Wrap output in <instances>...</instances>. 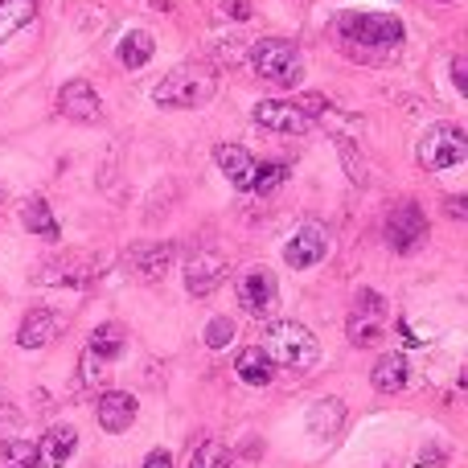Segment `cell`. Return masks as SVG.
<instances>
[{"instance_id": "cell-1", "label": "cell", "mask_w": 468, "mask_h": 468, "mask_svg": "<svg viewBox=\"0 0 468 468\" xmlns=\"http://www.w3.org/2000/svg\"><path fill=\"white\" fill-rule=\"evenodd\" d=\"M218 95V70L214 62H181L156 82L153 99L161 107H206Z\"/></svg>"}, {"instance_id": "cell-2", "label": "cell", "mask_w": 468, "mask_h": 468, "mask_svg": "<svg viewBox=\"0 0 468 468\" xmlns=\"http://www.w3.org/2000/svg\"><path fill=\"white\" fill-rule=\"evenodd\" d=\"M333 29L354 49V58H366V54H374V49H395V46H403V37H407L403 21L387 16V13H341L337 21H333Z\"/></svg>"}, {"instance_id": "cell-3", "label": "cell", "mask_w": 468, "mask_h": 468, "mask_svg": "<svg viewBox=\"0 0 468 468\" xmlns=\"http://www.w3.org/2000/svg\"><path fill=\"white\" fill-rule=\"evenodd\" d=\"M259 349L271 357V366H288V370H313L316 357H321L316 333L304 329L300 321H267Z\"/></svg>"}, {"instance_id": "cell-4", "label": "cell", "mask_w": 468, "mask_h": 468, "mask_svg": "<svg viewBox=\"0 0 468 468\" xmlns=\"http://www.w3.org/2000/svg\"><path fill=\"white\" fill-rule=\"evenodd\" d=\"M250 70L259 74L263 82H271V87H300V79H304V62H300V49L296 41L288 37H263L255 49H250Z\"/></svg>"}, {"instance_id": "cell-5", "label": "cell", "mask_w": 468, "mask_h": 468, "mask_svg": "<svg viewBox=\"0 0 468 468\" xmlns=\"http://www.w3.org/2000/svg\"><path fill=\"white\" fill-rule=\"evenodd\" d=\"M420 165L423 169H456V165L468 156V136L456 123H436V128L423 132L420 140Z\"/></svg>"}, {"instance_id": "cell-6", "label": "cell", "mask_w": 468, "mask_h": 468, "mask_svg": "<svg viewBox=\"0 0 468 468\" xmlns=\"http://www.w3.org/2000/svg\"><path fill=\"white\" fill-rule=\"evenodd\" d=\"M428 214L415 202H395L387 214V242L395 255H415L428 242Z\"/></svg>"}, {"instance_id": "cell-7", "label": "cell", "mask_w": 468, "mask_h": 468, "mask_svg": "<svg viewBox=\"0 0 468 468\" xmlns=\"http://www.w3.org/2000/svg\"><path fill=\"white\" fill-rule=\"evenodd\" d=\"M239 304L242 313L259 316V321H271V313L280 308V283H275V275L267 271V267H250L247 275L239 280Z\"/></svg>"}, {"instance_id": "cell-8", "label": "cell", "mask_w": 468, "mask_h": 468, "mask_svg": "<svg viewBox=\"0 0 468 468\" xmlns=\"http://www.w3.org/2000/svg\"><path fill=\"white\" fill-rule=\"evenodd\" d=\"M58 112H62L66 120H74V123L95 128V123H103V99L95 95V87H90L87 79H74V82H66V87L58 90Z\"/></svg>"}, {"instance_id": "cell-9", "label": "cell", "mask_w": 468, "mask_h": 468, "mask_svg": "<svg viewBox=\"0 0 468 468\" xmlns=\"http://www.w3.org/2000/svg\"><path fill=\"white\" fill-rule=\"evenodd\" d=\"M324 250H329V230H324V222L308 218L304 227L288 239V247H283V263L288 267H316L324 259Z\"/></svg>"}, {"instance_id": "cell-10", "label": "cell", "mask_w": 468, "mask_h": 468, "mask_svg": "<svg viewBox=\"0 0 468 468\" xmlns=\"http://www.w3.org/2000/svg\"><path fill=\"white\" fill-rule=\"evenodd\" d=\"M255 123L263 132H280V136H304L313 128V120L300 112V103H288V99H263L255 107Z\"/></svg>"}, {"instance_id": "cell-11", "label": "cell", "mask_w": 468, "mask_h": 468, "mask_svg": "<svg viewBox=\"0 0 468 468\" xmlns=\"http://www.w3.org/2000/svg\"><path fill=\"white\" fill-rule=\"evenodd\" d=\"M66 333V316L58 308H29L16 329V346L21 349H46Z\"/></svg>"}, {"instance_id": "cell-12", "label": "cell", "mask_w": 468, "mask_h": 468, "mask_svg": "<svg viewBox=\"0 0 468 468\" xmlns=\"http://www.w3.org/2000/svg\"><path fill=\"white\" fill-rule=\"evenodd\" d=\"M222 280H227V259H222L218 250H197L194 259H186L189 296H210V292H218Z\"/></svg>"}, {"instance_id": "cell-13", "label": "cell", "mask_w": 468, "mask_h": 468, "mask_svg": "<svg viewBox=\"0 0 468 468\" xmlns=\"http://www.w3.org/2000/svg\"><path fill=\"white\" fill-rule=\"evenodd\" d=\"M95 415L107 436H120V431H128L132 423H136V399H132L128 390H103L95 403Z\"/></svg>"}, {"instance_id": "cell-14", "label": "cell", "mask_w": 468, "mask_h": 468, "mask_svg": "<svg viewBox=\"0 0 468 468\" xmlns=\"http://www.w3.org/2000/svg\"><path fill=\"white\" fill-rule=\"evenodd\" d=\"M128 267H132V275H140L144 283L161 280L173 267V242H140V247L128 250Z\"/></svg>"}, {"instance_id": "cell-15", "label": "cell", "mask_w": 468, "mask_h": 468, "mask_svg": "<svg viewBox=\"0 0 468 468\" xmlns=\"http://www.w3.org/2000/svg\"><path fill=\"white\" fill-rule=\"evenodd\" d=\"M214 165H218L222 177H227L239 194H247L250 181H255V165L259 161L242 144H218V148H214Z\"/></svg>"}, {"instance_id": "cell-16", "label": "cell", "mask_w": 468, "mask_h": 468, "mask_svg": "<svg viewBox=\"0 0 468 468\" xmlns=\"http://www.w3.org/2000/svg\"><path fill=\"white\" fill-rule=\"evenodd\" d=\"M74 448H79V431L70 423H54L37 444V468H62L74 456Z\"/></svg>"}, {"instance_id": "cell-17", "label": "cell", "mask_w": 468, "mask_h": 468, "mask_svg": "<svg viewBox=\"0 0 468 468\" xmlns=\"http://www.w3.org/2000/svg\"><path fill=\"white\" fill-rule=\"evenodd\" d=\"M370 382L378 395H399V390H407V382H411V366H407L403 354H382L370 370Z\"/></svg>"}, {"instance_id": "cell-18", "label": "cell", "mask_w": 468, "mask_h": 468, "mask_svg": "<svg viewBox=\"0 0 468 468\" xmlns=\"http://www.w3.org/2000/svg\"><path fill=\"white\" fill-rule=\"evenodd\" d=\"M21 227L29 230V234H37V239H46V242H54L58 239V218H54V210H49V202L46 197H25V206H21Z\"/></svg>"}, {"instance_id": "cell-19", "label": "cell", "mask_w": 468, "mask_h": 468, "mask_svg": "<svg viewBox=\"0 0 468 468\" xmlns=\"http://www.w3.org/2000/svg\"><path fill=\"white\" fill-rule=\"evenodd\" d=\"M234 374H239L247 387H267V382L275 378V366H271V357H267L263 349L250 346V349H242V354L234 357Z\"/></svg>"}, {"instance_id": "cell-20", "label": "cell", "mask_w": 468, "mask_h": 468, "mask_svg": "<svg viewBox=\"0 0 468 468\" xmlns=\"http://www.w3.org/2000/svg\"><path fill=\"white\" fill-rule=\"evenodd\" d=\"M341 423H346V403H341V399H321V403L308 411V431H313L316 440H333L341 431Z\"/></svg>"}, {"instance_id": "cell-21", "label": "cell", "mask_w": 468, "mask_h": 468, "mask_svg": "<svg viewBox=\"0 0 468 468\" xmlns=\"http://www.w3.org/2000/svg\"><path fill=\"white\" fill-rule=\"evenodd\" d=\"M123 346H128V329H123V324H115V321L99 324V329L90 333V341H87V349L95 357H103V362H115V357L123 354Z\"/></svg>"}, {"instance_id": "cell-22", "label": "cell", "mask_w": 468, "mask_h": 468, "mask_svg": "<svg viewBox=\"0 0 468 468\" xmlns=\"http://www.w3.org/2000/svg\"><path fill=\"white\" fill-rule=\"evenodd\" d=\"M153 54H156V41H153V33H148V29H132L128 37L120 41V62L128 66V70L148 66V62H153Z\"/></svg>"}, {"instance_id": "cell-23", "label": "cell", "mask_w": 468, "mask_h": 468, "mask_svg": "<svg viewBox=\"0 0 468 468\" xmlns=\"http://www.w3.org/2000/svg\"><path fill=\"white\" fill-rule=\"evenodd\" d=\"M74 378H79V382H74V387H79V395H90V390H107V362H103V357H95L90 349H82Z\"/></svg>"}, {"instance_id": "cell-24", "label": "cell", "mask_w": 468, "mask_h": 468, "mask_svg": "<svg viewBox=\"0 0 468 468\" xmlns=\"http://www.w3.org/2000/svg\"><path fill=\"white\" fill-rule=\"evenodd\" d=\"M283 181H288V165H283V161H263V165H255L250 194L271 197V194H280V189H283Z\"/></svg>"}, {"instance_id": "cell-25", "label": "cell", "mask_w": 468, "mask_h": 468, "mask_svg": "<svg viewBox=\"0 0 468 468\" xmlns=\"http://www.w3.org/2000/svg\"><path fill=\"white\" fill-rule=\"evenodd\" d=\"M33 13H37V0H0V33H13L21 25H29Z\"/></svg>"}, {"instance_id": "cell-26", "label": "cell", "mask_w": 468, "mask_h": 468, "mask_svg": "<svg viewBox=\"0 0 468 468\" xmlns=\"http://www.w3.org/2000/svg\"><path fill=\"white\" fill-rule=\"evenodd\" d=\"M0 456H5V468H37V444L33 440H5Z\"/></svg>"}, {"instance_id": "cell-27", "label": "cell", "mask_w": 468, "mask_h": 468, "mask_svg": "<svg viewBox=\"0 0 468 468\" xmlns=\"http://www.w3.org/2000/svg\"><path fill=\"white\" fill-rule=\"evenodd\" d=\"M349 341H354L357 349H370L382 341V324L374 321V316H349Z\"/></svg>"}, {"instance_id": "cell-28", "label": "cell", "mask_w": 468, "mask_h": 468, "mask_svg": "<svg viewBox=\"0 0 468 468\" xmlns=\"http://www.w3.org/2000/svg\"><path fill=\"white\" fill-rule=\"evenodd\" d=\"M189 468H230V452L218 444V440H206V444L194 452Z\"/></svg>"}, {"instance_id": "cell-29", "label": "cell", "mask_w": 468, "mask_h": 468, "mask_svg": "<svg viewBox=\"0 0 468 468\" xmlns=\"http://www.w3.org/2000/svg\"><path fill=\"white\" fill-rule=\"evenodd\" d=\"M234 341V321L230 316H214L210 324H206V346L210 349H227Z\"/></svg>"}, {"instance_id": "cell-30", "label": "cell", "mask_w": 468, "mask_h": 468, "mask_svg": "<svg viewBox=\"0 0 468 468\" xmlns=\"http://www.w3.org/2000/svg\"><path fill=\"white\" fill-rule=\"evenodd\" d=\"M382 313H387V300H382L378 292H370V288L357 292V300H354V316H374V321H378Z\"/></svg>"}, {"instance_id": "cell-31", "label": "cell", "mask_w": 468, "mask_h": 468, "mask_svg": "<svg viewBox=\"0 0 468 468\" xmlns=\"http://www.w3.org/2000/svg\"><path fill=\"white\" fill-rule=\"evenodd\" d=\"M16 428H21V411H16L13 399H8L5 390H0V444H5V440L13 436Z\"/></svg>"}, {"instance_id": "cell-32", "label": "cell", "mask_w": 468, "mask_h": 468, "mask_svg": "<svg viewBox=\"0 0 468 468\" xmlns=\"http://www.w3.org/2000/svg\"><path fill=\"white\" fill-rule=\"evenodd\" d=\"M337 148H341V156H346V173L357 181V186H366V181H370V173L362 169V153H357L349 140H337Z\"/></svg>"}, {"instance_id": "cell-33", "label": "cell", "mask_w": 468, "mask_h": 468, "mask_svg": "<svg viewBox=\"0 0 468 468\" xmlns=\"http://www.w3.org/2000/svg\"><path fill=\"white\" fill-rule=\"evenodd\" d=\"M448 464V452L444 448H423L420 461H415V468H444Z\"/></svg>"}, {"instance_id": "cell-34", "label": "cell", "mask_w": 468, "mask_h": 468, "mask_svg": "<svg viewBox=\"0 0 468 468\" xmlns=\"http://www.w3.org/2000/svg\"><path fill=\"white\" fill-rule=\"evenodd\" d=\"M222 13H227V16H239V21H247V16H250V0H227V5H222Z\"/></svg>"}, {"instance_id": "cell-35", "label": "cell", "mask_w": 468, "mask_h": 468, "mask_svg": "<svg viewBox=\"0 0 468 468\" xmlns=\"http://www.w3.org/2000/svg\"><path fill=\"white\" fill-rule=\"evenodd\" d=\"M144 468H173V456L165 452V448H153V452H148V461H144Z\"/></svg>"}, {"instance_id": "cell-36", "label": "cell", "mask_w": 468, "mask_h": 468, "mask_svg": "<svg viewBox=\"0 0 468 468\" xmlns=\"http://www.w3.org/2000/svg\"><path fill=\"white\" fill-rule=\"evenodd\" d=\"M452 79H456V90L468 95V74H464V58H452Z\"/></svg>"}, {"instance_id": "cell-37", "label": "cell", "mask_w": 468, "mask_h": 468, "mask_svg": "<svg viewBox=\"0 0 468 468\" xmlns=\"http://www.w3.org/2000/svg\"><path fill=\"white\" fill-rule=\"evenodd\" d=\"M448 214H452V218L461 222V218H464V202H448Z\"/></svg>"}, {"instance_id": "cell-38", "label": "cell", "mask_w": 468, "mask_h": 468, "mask_svg": "<svg viewBox=\"0 0 468 468\" xmlns=\"http://www.w3.org/2000/svg\"><path fill=\"white\" fill-rule=\"evenodd\" d=\"M444 5H448V0H444Z\"/></svg>"}]
</instances>
